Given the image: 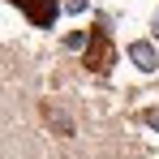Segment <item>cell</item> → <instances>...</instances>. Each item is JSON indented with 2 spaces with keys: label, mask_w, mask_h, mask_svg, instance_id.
Segmentation results:
<instances>
[{
  "label": "cell",
  "mask_w": 159,
  "mask_h": 159,
  "mask_svg": "<svg viewBox=\"0 0 159 159\" xmlns=\"http://www.w3.org/2000/svg\"><path fill=\"white\" fill-rule=\"evenodd\" d=\"M112 60H116V48H112L107 30H103V26H95V30H90V43H86V69L107 73V69H112Z\"/></svg>",
  "instance_id": "6da1fadb"
},
{
  "label": "cell",
  "mask_w": 159,
  "mask_h": 159,
  "mask_svg": "<svg viewBox=\"0 0 159 159\" xmlns=\"http://www.w3.org/2000/svg\"><path fill=\"white\" fill-rule=\"evenodd\" d=\"M22 13H26L34 26H52L56 22V9H60V0H13Z\"/></svg>",
  "instance_id": "7a4b0ae2"
},
{
  "label": "cell",
  "mask_w": 159,
  "mask_h": 159,
  "mask_svg": "<svg viewBox=\"0 0 159 159\" xmlns=\"http://www.w3.org/2000/svg\"><path fill=\"white\" fill-rule=\"evenodd\" d=\"M129 60L142 69V73H155V69H159V52H155V43H146V39L129 43Z\"/></svg>",
  "instance_id": "3957f363"
},
{
  "label": "cell",
  "mask_w": 159,
  "mask_h": 159,
  "mask_svg": "<svg viewBox=\"0 0 159 159\" xmlns=\"http://www.w3.org/2000/svg\"><path fill=\"white\" fill-rule=\"evenodd\" d=\"M86 43H90V39H86V34H78V30H73V34H65V48H73V52H78V48H86Z\"/></svg>",
  "instance_id": "277c9868"
},
{
  "label": "cell",
  "mask_w": 159,
  "mask_h": 159,
  "mask_svg": "<svg viewBox=\"0 0 159 159\" xmlns=\"http://www.w3.org/2000/svg\"><path fill=\"white\" fill-rule=\"evenodd\" d=\"M65 9H69V13H82V9H86V0H65Z\"/></svg>",
  "instance_id": "5b68a950"
},
{
  "label": "cell",
  "mask_w": 159,
  "mask_h": 159,
  "mask_svg": "<svg viewBox=\"0 0 159 159\" xmlns=\"http://www.w3.org/2000/svg\"><path fill=\"white\" fill-rule=\"evenodd\" d=\"M142 120H146V125H155V129H159V112H146Z\"/></svg>",
  "instance_id": "8992f818"
}]
</instances>
